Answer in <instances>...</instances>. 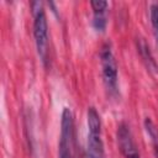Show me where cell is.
Returning <instances> with one entry per match:
<instances>
[{
	"instance_id": "6da1fadb",
	"label": "cell",
	"mask_w": 158,
	"mask_h": 158,
	"mask_svg": "<svg viewBox=\"0 0 158 158\" xmlns=\"http://www.w3.org/2000/svg\"><path fill=\"white\" fill-rule=\"evenodd\" d=\"M31 9L33 16V37H35L36 49L43 64L47 65L49 42H48V26H47L44 7L41 1H33L31 2Z\"/></svg>"
},
{
	"instance_id": "7a4b0ae2",
	"label": "cell",
	"mask_w": 158,
	"mask_h": 158,
	"mask_svg": "<svg viewBox=\"0 0 158 158\" xmlns=\"http://www.w3.org/2000/svg\"><path fill=\"white\" fill-rule=\"evenodd\" d=\"M88 137H86V157L88 158H105L104 141L101 137V120L98 110L94 106L88 107L86 111Z\"/></svg>"
},
{
	"instance_id": "3957f363",
	"label": "cell",
	"mask_w": 158,
	"mask_h": 158,
	"mask_svg": "<svg viewBox=\"0 0 158 158\" xmlns=\"http://www.w3.org/2000/svg\"><path fill=\"white\" fill-rule=\"evenodd\" d=\"M74 116L69 107H64L60 117V137L58 143V158H73L74 153Z\"/></svg>"
},
{
	"instance_id": "277c9868",
	"label": "cell",
	"mask_w": 158,
	"mask_h": 158,
	"mask_svg": "<svg viewBox=\"0 0 158 158\" xmlns=\"http://www.w3.org/2000/svg\"><path fill=\"white\" fill-rule=\"evenodd\" d=\"M100 63L104 84L110 94L117 93V63L114 57L110 43H105L100 51Z\"/></svg>"
},
{
	"instance_id": "5b68a950",
	"label": "cell",
	"mask_w": 158,
	"mask_h": 158,
	"mask_svg": "<svg viewBox=\"0 0 158 158\" xmlns=\"http://www.w3.org/2000/svg\"><path fill=\"white\" fill-rule=\"evenodd\" d=\"M116 138H117L118 149L125 158H141L132 132L130 130V126L126 122L118 123L116 131Z\"/></svg>"
},
{
	"instance_id": "8992f818",
	"label": "cell",
	"mask_w": 158,
	"mask_h": 158,
	"mask_svg": "<svg viewBox=\"0 0 158 158\" xmlns=\"http://www.w3.org/2000/svg\"><path fill=\"white\" fill-rule=\"evenodd\" d=\"M143 123H144V130H146L147 135H148L149 138H151L154 154H156V157L158 158V127L154 125V122H153L149 117H146Z\"/></svg>"
},
{
	"instance_id": "52a82bcc",
	"label": "cell",
	"mask_w": 158,
	"mask_h": 158,
	"mask_svg": "<svg viewBox=\"0 0 158 158\" xmlns=\"http://www.w3.org/2000/svg\"><path fill=\"white\" fill-rule=\"evenodd\" d=\"M138 49H139V52H141V54H142L143 59L147 62L148 67H151V68H153V69H157V65H156V63H154V60H153V57L151 56L149 48H148V46L144 43V41H142V40L139 41Z\"/></svg>"
},
{
	"instance_id": "ba28073f",
	"label": "cell",
	"mask_w": 158,
	"mask_h": 158,
	"mask_svg": "<svg viewBox=\"0 0 158 158\" xmlns=\"http://www.w3.org/2000/svg\"><path fill=\"white\" fill-rule=\"evenodd\" d=\"M106 16L105 14H94L93 16V27L96 31L102 32L106 28Z\"/></svg>"
},
{
	"instance_id": "9c48e42d",
	"label": "cell",
	"mask_w": 158,
	"mask_h": 158,
	"mask_svg": "<svg viewBox=\"0 0 158 158\" xmlns=\"http://www.w3.org/2000/svg\"><path fill=\"white\" fill-rule=\"evenodd\" d=\"M90 5H91L94 14H105V11L109 6V2L104 1V0H93L90 2Z\"/></svg>"
},
{
	"instance_id": "30bf717a",
	"label": "cell",
	"mask_w": 158,
	"mask_h": 158,
	"mask_svg": "<svg viewBox=\"0 0 158 158\" xmlns=\"http://www.w3.org/2000/svg\"><path fill=\"white\" fill-rule=\"evenodd\" d=\"M149 15H151V22L154 28V32L158 37V4H152L149 9Z\"/></svg>"
}]
</instances>
